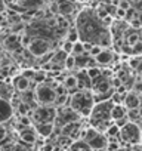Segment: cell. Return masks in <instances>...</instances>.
<instances>
[{
    "label": "cell",
    "instance_id": "1",
    "mask_svg": "<svg viewBox=\"0 0 142 151\" xmlns=\"http://www.w3.org/2000/svg\"><path fill=\"white\" fill-rule=\"evenodd\" d=\"M76 28L80 42H89L101 47H110L113 43L110 28L98 18L96 12L92 9H83L76 18Z\"/></svg>",
    "mask_w": 142,
    "mask_h": 151
},
{
    "label": "cell",
    "instance_id": "2",
    "mask_svg": "<svg viewBox=\"0 0 142 151\" xmlns=\"http://www.w3.org/2000/svg\"><path fill=\"white\" fill-rule=\"evenodd\" d=\"M70 108H73L80 117H89L95 101H93V92L90 89L87 91H76L71 93L68 99Z\"/></svg>",
    "mask_w": 142,
    "mask_h": 151
},
{
    "label": "cell",
    "instance_id": "3",
    "mask_svg": "<svg viewBox=\"0 0 142 151\" xmlns=\"http://www.w3.org/2000/svg\"><path fill=\"white\" fill-rule=\"evenodd\" d=\"M55 86L56 85H52L49 82H43V83H39L36 85L33 93H34V101L37 105H53L55 101H56V91H55Z\"/></svg>",
    "mask_w": 142,
    "mask_h": 151
},
{
    "label": "cell",
    "instance_id": "4",
    "mask_svg": "<svg viewBox=\"0 0 142 151\" xmlns=\"http://www.w3.org/2000/svg\"><path fill=\"white\" fill-rule=\"evenodd\" d=\"M142 139V130L135 122H127L123 127H120L118 141L129 145H138Z\"/></svg>",
    "mask_w": 142,
    "mask_h": 151
},
{
    "label": "cell",
    "instance_id": "5",
    "mask_svg": "<svg viewBox=\"0 0 142 151\" xmlns=\"http://www.w3.org/2000/svg\"><path fill=\"white\" fill-rule=\"evenodd\" d=\"M82 138H83V141L90 147V150L93 151H101V150H105L107 148V144H108V138L104 135V133H101V132H98L95 127H89V129H86L83 133H82Z\"/></svg>",
    "mask_w": 142,
    "mask_h": 151
},
{
    "label": "cell",
    "instance_id": "6",
    "mask_svg": "<svg viewBox=\"0 0 142 151\" xmlns=\"http://www.w3.org/2000/svg\"><path fill=\"white\" fill-rule=\"evenodd\" d=\"M31 122L36 123H53L56 117V107L53 105H37L31 110Z\"/></svg>",
    "mask_w": 142,
    "mask_h": 151
},
{
    "label": "cell",
    "instance_id": "7",
    "mask_svg": "<svg viewBox=\"0 0 142 151\" xmlns=\"http://www.w3.org/2000/svg\"><path fill=\"white\" fill-rule=\"evenodd\" d=\"M80 120V116L73 110L70 108V105H64V107H58L56 108V117H55V127H62L71 122H77Z\"/></svg>",
    "mask_w": 142,
    "mask_h": 151
},
{
    "label": "cell",
    "instance_id": "8",
    "mask_svg": "<svg viewBox=\"0 0 142 151\" xmlns=\"http://www.w3.org/2000/svg\"><path fill=\"white\" fill-rule=\"evenodd\" d=\"M50 49H52V43L44 37H34L27 46V50L36 58H40L42 55L47 53Z\"/></svg>",
    "mask_w": 142,
    "mask_h": 151
},
{
    "label": "cell",
    "instance_id": "9",
    "mask_svg": "<svg viewBox=\"0 0 142 151\" xmlns=\"http://www.w3.org/2000/svg\"><path fill=\"white\" fill-rule=\"evenodd\" d=\"M113 83H111V79L107 76V73L102 71V74L99 76V77L93 79L92 80V92L93 93H105V92H110L113 91Z\"/></svg>",
    "mask_w": 142,
    "mask_h": 151
},
{
    "label": "cell",
    "instance_id": "10",
    "mask_svg": "<svg viewBox=\"0 0 142 151\" xmlns=\"http://www.w3.org/2000/svg\"><path fill=\"white\" fill-rule=\"evenodd\" d=\"M19 141L27 144V145H33L37 142V132L34 129V126H25V127H21L19 130Z\"/></svg>",
    "mask_w": 142,
    "mask_h": 151
},
{
    "label": "cell",
    "instance_id": "11",
    "mask_svg": "<svg viewBox=\"0 0 142 151\" xmlns=\"http://www.w3.org/2000/svg\"><path fill=\"white\" fill-rule=\"evenodd\" d=\"M14 116V107L9 99L0 98V124L9 122Z\"/></svg>",
    "mask_w": 142,
    "mask_h": 151
},
{
    "label": "cell",
    "instance_id": "12",
    "mask_svg": "<svg viewBox=\"0 0 142 151\" xmlns=\"http://www.w3.org/2000/svg\"><path fill=\"white\" fill-rule=\"evenodd\" d=\"M95 61H96V64L99 67H107V65H110L111 62L115 61V55H114V52L111 49H102L95 56Z\"/></svg>",
    "mask_w": 142,
    "mask_h": 151
},
{
    "label": "cell",
    "instance_id": "13",
    "mask_svg": "<svg viewBox=\"0 0 142 151\" xmlns=\"http://www.w3.org/2000/svg\"><path fill=\"white\" fill-rule=\"evenodd\" d=\"M76 79H77V89L79 91H87L92 89V80L87 76L86 70H80L76 73Z\"/></svg>",
    "mask_w": 142,
    "mask_h": 151
},
{
    "label": "cell",
    "instance_id": "14",
    "mask_svg": "<svg viewBox=\"0 0 142 151\" xmlns=\"http://www.w3.org/2000/svg\"><path fill=\"white\" fill-rule=\"evenodd\" d=\"M59 129H61V135L68 136V138L73 139V138H74L76 135H79V132L82 130L80 120H77V122H71V123H68V124H65V126H62V127H59Z\"/></svg>",
    "mask_w": 142,
    "mask_h": 151
},
{
    "label": "cell",
    "instance_id": "15",
    "mask_svg": "<svg viewBox=\"0 0 142 151\" xmlns=\"http://www.w3.org/2000/svg\"><path fill=\"white\" fill-rule=\"evenodd\" d=\"M123 105L127 108V110H135V108H141V98L136 92H127L124 95V99H123Z\"/></svg>",
    "mask_w": 142,
    "mask_h": 151
},
{
    "label": "cell",
    "instance_id": "16",
    "mask_svg": "<svg viewBox=\"0 0 142 151\" xmlns=\"http://www.w3.org/2000/svg\"><path fill=\"white\" fill-rule=\"evenodd\" d=\"M12 85H14V88H15L18 92H21V93L30 91V88H31V82H30L27 77H24L22 74H19V76H16V77H14Z\"/></svg>",
    "mask_w": 142,
    "mask_h": 151
},
{
    "label": "cell",
    "instance_id": "17",
    "mask_svg": "<svg viewBox=\"0 0 142 151\" xmlns=\"http://www.w3.org/2000/svg\"><path fill=\"white\" fill-rule=\"evenodd\" d=\"M34 129H36V132H37L39 136L49 138L56 127H55V123H36L34 124Z\"/></svg>",
    "mask_w": 142,
    "mask_h": 151
},
{
    "label": "cell",
    "instance_id": "18",
    "mask_svg": "<svg viewBox=\"0 0 142 151\" xmlns=\"http://www.w3.org/2000/svg\"><path fill=\"white\" fill-rule=\"evenodd\" d=\"M74 11V3L73 0H58L56 3V12L62 17H67L70 14H73Z\"/></svg>",
    "mask_w": 142,
    "mask_h": 151
},
{
    "label": "cell",
    "instance_id": "19",
    "mask_svg": "<svg viewBox=\"0 0 142 151\" xmlns=\"http://www.w3.org/2000/svg\"><path fill=\"white\" fill-rule=\"evenodd\" d=\"M127 116V108L123 104H114L111 108V120L115 122L118 119H123Z\"/></svg>",
    "mask_w": 142,
    "mask_h": 151
},
{
    "label": "cell",
    "instance_id": "20",
    "mask_svg": "<svg viewBox=\"0 0 142 151\" xmlns=\"http://www.w3.org/2000/svg\"><path fill=\"white\" fill-rule=\"evenodd\" d=\"M62 86L68 91V93H70V95L73 93V92H76V91H79V89H77V79H76V74L67 76V77L64 79Z\"/></svg>",
    "mask_w": 142,
    "mask_h": 151
},
{
    "label": "cell",
    "instance_id": "21",
    "mask_svg": "<svg viewBox=\"0 0 142 151\" xmlns=\"http://www.w3.org/2000/svg\"><path fill=\"white\" fill-rule=\"evenodd\" d=\"M18 5H21V9L33 11L43 5V0H18Z\"/></svg>",
    "mask_w": 142,
    "mask_h": 151
},
{
    "label": "cell",
    "instance_id": "22",
    "mask_svg": "<svg viewBox=\"0 0 142 151\" xmlns=\"http://www.w3.org/2000/svg\"><path fill=\"white\" fill-rule=\"evenodd\" d=\"M5 46L9 47V49H16V47H21V36L18 34H11L5 39Z\"/></svg>",
    "mask_w": 142,
    "mask_h": 151
},
{
    "label": "cell",
    "instance_id": "23",
    "mask_svg": "<svg viewBox=\"0 0 142 151\" xmlns=\"http://www.w3.org/2000/svg\"><path fill=\"white\" fill-rule=\"evenodd\" d=\"M76 58V68L77 70H86V67H87V64H89V59L92 58L87 52H85V53H82V55H77V56H74Z\"/></svg>",
    "mask_w": 142,
    "mask_h": 151
},
{
    "label": "cell",
    "instance_id": "24",
    "mask_svg": "<svg viewBox=\"0 0 142 151\" xmlns=\"http://www.w3.org/2000/svg\"><path fill=\"white\" fill-rule=\"evenodd\" d=\"M70 151H92V150L83 139H80V141H76L70 145Z\"/></svg>",
    "mask_w": 142,
    "mask_h": 151
},
{
    "label": "cell",
    "instance_id": "25",
    "mask_svg": "<svg viewBox=\"0 0 142 151\" xmlns=\"http://www.w3.org/2000/svg\"><path fill=\"white\" fill-rule=\"evenodd\" d=\"M65 40L73 42V43L79 42V33H77V28H76V27H70V28L67 30V33H65Z\"/></svg>",
    "mask_w": 142,
    "mask_h": 151
},
{
    "label": "cell",
    "instance_id": "26",
    "mask_svg": "<svg viewBox=\"0 0 142 151\" xmlns=\"http://www.w3.org/2000/svg\"><path fill=\"white\" fill-rule=\"evenodd\" d=\"M86 73H87L89 77H90V80H93V79L99 77V76L102 74V70H101V67H99V65H95V67L86 68Z\"/></svg>",
    "mask_w": 142,
    "mask_h": 151
},
{
    "label": "cell",
    "instance_id": "27",
    "mask_svg": "<svg viewBox=\"0 0 142 151\" xmlns=\"http://www.w3.org/2000/svg\"><path fill=\"white\" fill-rule=\"evenodd\" d=\"M64 68H65V70H70V71L76 68V58H74V55H68V56L65 58Z\"/></svg>",
    "mask_w": 142,
    "mask_h": 151
},
{
    "label": "cell",
    "instance_id": "28",
    "mask_svg": "<svg viewBox=\"0 0 142 151\" xmlns=\"http://www.w3.org/2000/svg\"><path fill=\"white\" fill-rule=\"evenodd\" d=\"M82 53H85V47H83V42H76L74 45H73V50H71V55H74V56H77V55H82Z\"/></svg>",
    "mask_w": 142,
    "mask_h": 151
},
{
    "label": "cell",
    "instance_id": "29",
    "mask_svg": "<svg viewBox=\"0 0 142 151\" xmlns=\"http://www.w3.org/2000/svg\"><path fill=\"white\" fill-rule=\"evenodd\" d=\"M138 17V12H136V9L133 8V6H130L129 9H126V15H124V19L123 21H127V22H130L133 18H136Z\"/></svg>",
    "mask_w": 142,
    "mask_h": 151
},
{
    "label": "cell",
    "instance_id": "30",
    "mask_svg": "<svg viewBox=\"0 0 142 151\" xmlns=\"http://www.w3.org/2000/svg\"><path fill=\"white\" fill-rule=\"evenodd\" d=\"M132 47V55H142V40H139V42H136L133 46H130Z\"/></svg>",
    "mask_w": 142,
    "mask_h": 151
},
{
    "label": "cell",
    "instance_id": "31",
    "mask_svg": "<svg viewBox=\"0 0 142 151\" xmlns=\"http://www.w3.org/2000/svg\"><path fill=\"white\" fill-rule=\"evenodd\" d=\"M30 145H27V144H24V142H18V144H14V148H12V151H30V148H28Z\"/></svg>",
    "mask_w": 142,
    "mask_h": 151
},
{
    "label": "cell",
    "instance_id": "32",
    "mask_svg": "<svg viewBox=\"0 0 142 151\" xmlns=\"http://www.w3.org/2000/svg\"><path fill=\"white\" fill-rule=\"evenodd\" d=\"M73 45H74L73 42H68V40H65L61 49H62V50H64L65 53H68V55H71V50H73Z\"/></svg>",
    "mask_w": 142,
    "mask_h": 151
},
{
    "label": "cell",
    "instance_id": "33",
    "mask_svg": "<svg viewBox=\"0 0 142 151\" xmlns=\"http://www.w3.org/2000/svg\"><path fill=\"white\" fill-rule=\"evenodd\" d=\"M102 49H104V47H101V46H98V45H93V46H92V49H90L87 53H89L92 58H95V56H96V55H98V53L102 50Z\"/></svg>",
    "mask_w": 142,
    "mask_h": 151
},
{
    "label": "cell",
    "instance_id": "34",
    "mask_svg": "<svg viewBox=\"0 0 142 151\" xmlns=\"http://www.w3.org/2000/svg\"><path fill=\"white\" fill-rule=\"evenodd\" d=\"M34 74H36V71H34V70H25V71L22 73V76H24V77H27L30 82H33V79H34Z\"/></svg>",
    "mask_w": 142,
    "mask_h": 151
},
{
    "label": "cell",
    "instance_id": "35",
    "mask_svg": "<svg viewBox=\"0 0 142 151\" xmlns=\"http://www.w3.org/2000/svg\"><path fill=\"white\" fill-rule=\"evenodd\" d=\"M117 6L118 8H121V9H129L132 5H130V2H129V0H118V3H117Z\"/></svg>",
    "mask_w": 142,
    "mask_h": 151
},
{
    "label": "cell",
    "instance_id": "36",
    "mask_svg": "<svg viewBox=\"0 0 142 151\" xmlns=\"http://www.w3.org/2000/svg\"><path fill=\"white\" fill-rule=\"evenodd\" d=\"M124 15H126V11L117 6V11H115V18H118V19H124Z\"/></svg>",
    "mask_w": 142,
    "mask_h": 151
},
{
    "label": "cell",
    "instance_id": "37",
    "mask_svg": "<svg viewBox=\"0 0 142 151\" xmlns=\"http://www.w3.org/2000/svg\"><path fill=\"white\" fill-rule=\"evenodd\" d=\"M6 136H8V130H6V127H5L3 124H0V142H2Z\"/></svg>",
    "mask_w": 142,
    "mask_h": 151
},
{
    "label": "cell",
    "instance_id": "38",
    "mask_svg": "<svg viewBox=\"0 0 142 151\" xmlns=\"http://www.w3.org/2000/svg\"><path fill=\"white\" fill-rule=\"evenodd\" d=\"M133 92H136L138 95H139V93H142V82L135 83V86H133Z\"/></svg>",
    "mask_w": 142,
    "mask_h": 151
},
{
    "label": "cell",
    "instance_id": "39",
    "mask_svg": "<svg viewBox=\"0 0 142 151\" xmlns=\"http://www.w3.org/2000/svg\"><path fill=\"white\" fill-rule=\"evenodd\" d=\"M3 3L5 6H15L18 5V0H3Z\"/></svg>",
    "mask_w": 142,
    "mask_h": 151
},
{
    "label": "cell",
    "instance_id": "40",
    "mask_svg": "<svg viewBox=\"0 0 142 151\" xmlns=\"http://www.w3.org/2000/svg\"><path fill=\"white\" fill-rule=\"evenodd\" d=\"M129 2H130V5L133 6V5H141L142 0H129Z\"/></svg>",
    "mask_w": 142,
    "mask_h": 151
},
{
    "label": "cell",
    "instance_id": "41",
    "mask_svg": "<svg viewBox=\"0 0 142 151\" xmlns=\"http://www.w3.org/2000/svg\"><path fill=\"white\" fill-rule=\"evenodd\" d=\"M141 141H142V139H141Z\"/></svg>",
    "mask_w": 142,
    "mask_h": 151
}]
</instances>
